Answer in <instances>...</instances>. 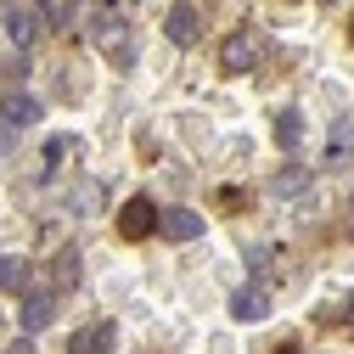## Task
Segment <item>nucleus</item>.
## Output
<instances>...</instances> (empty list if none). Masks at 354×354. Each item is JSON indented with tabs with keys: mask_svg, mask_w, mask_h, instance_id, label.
<instances>
[{
	"mask_svg": "<svg viewBox=\"0 0 354 354\" xmlns=\"http://www.w3.org/2000/svg\"><path fill=\"white\" fill-rule=\"evenodd\" d=\"M158 225H163V214H158L152 197H129L118 208V236L124 242H147V236H158Z\"/></svg>",
	"mask_w": 354,
	"mask_h": 354,
	"instance_id": "1",
	"label": "nucleus"
},
{
	"mask_svg": "<svg viewBox=\"0 0 354 354\" xmlns=\"http://www.w3.org/2000/svg\"><path fill=\"white\" fill-rule=\"evenodd\" d=\"M39 118H46V102L28 96V91H12L6 102H0V141H12L17 129H34Z\"/></svg>",
	"mask_w": 354,
	"mask_h": 354,
	"instance_id": "2",
	"label": "nucleus"
},
{
	"mask_svg": "<svg viewBox=\"0 0 354 354\" xmlns=\"http://www.w3.org/2000/svg\"><path fill=\"white\" fill-rule=\"evenodd\" d=\"M96 46H102V51H113V62H118V68L136 62V39H129V28H124L118 17H102V23H96Z\"/></svg>",
	"mask_w": 354,
	"mask_h": 354,
	"instance_id": "3",
	"label": "nucleus"
},
{
	"mask_svg": "<svg viewBox=\"0 0 354 354\" xmlns=\"http://www.w3.org/2000/svg\"><path fill=\"white\" fill-rule=\"evenodd\" d=\"M6 34H12V46L28 51L39 34H46V17H39V6H12L6 12Z\"/></svg>",
	"mask_w": 354,
	"mask_h": 354,
	"instance_id": "4",
	"label": "nucleus"
},
{
	"mask_svg": "<svg viewBox=\"0 0 354 354\" xmlns=\"http://www.w3.org/2000/svg\"><path fill=\"white\" fill-rule=\"evenodd\" d=\"M51 321H57V292H39V287L23 292V332L34 337V332H46Z\"/></svg>",
	"mask_w": 354,
	"mask_h": 354,
	"instance_id": "5",
	"label": "nucleus"
},
{
	"mask_svg": "<svg viewBox=\"0 0 354 354\" xmlns=\"http://www.w3.org/2000/svg\"><path fill=\"white\" fill-rule=\"evenodd\" d=\"M253 62H259V39L253 34H231L225 46H219V68L225 73H248Z\"/></svg>",
	"mask_w": 354,
	"mask_h": 354,
	"instance_id": "6",
	"label": "nucleus"
},
{
	"mask_svg": "<svg viewBox=\"0 0 354 354\" xmlns=\"http://www.w3.org/2000/svg\"><path fill=\"white\" fill-rule=\"evenodd\" d=\"M169 242H197L203 236V214H192V208H163V225H158Z\"/></svg>",
	"mask_w": 354,
	"mask_h": 354,
	"instance_id": "7",
	"label": "nucleus"
},
{
	"mask_svg": "<svg viewBox=\"0 0 354 354\" xmlns=\"http://www.w3.org/2000/svg\"><path fill=\"white\" fill-rule=\"evenodd\" d=\"M113 321H91V326H84L73 343H68V354H113Z\"/></svg>",
	"mask_w": 354,
	"mask_h": 354,
	"instance_id": "8",
	"label": "nucleus"
},
{
	"mask_svg": "<svg viewBox=\"0 0 354 354\" xmlns=\"http://www.w3.org/2000/svg\"><path fill=\"white\" fill-rule=\"evenodd\" d=\"M197 12L192 6H169V17H163V34H169V46H197Z\"/></svg>",
	"mask_w": 354,
	"mask_h": 354,
	"instance_id": "9",
	"label": "nucleus"
},
{
	"mask_svg": "<svg viewBox=\"0 0 354 354\" xmlns=\"http://www.w3.org/2000/svg\"><path fill=\"white\" fill-rule=\"evenodd\" d=\"M231 315L236 321H264V315H270V292H264V287H236L231 292Z\"/></svg>",
	"mask_w": 354,
	"mask_h": 354,
	"instance_id": "10",
	"label": "nucleus"
},
{
	"mask_svg": "<svg viewBox=\"0 0 354 354\" xmlns=\"http://www.w3.org/2000/svg\"><path fill=\"white\" fill-rule=\"evenodd\" d=\"M276 141H281L287 152L304 141V113H298V107H281V113H276Z\"/></svg>",
	"mask_w": 354,
	"mask_h": 354,
	"instance_id": "11",
	"label": "nucleus"
},
{
	"mask_svg": "<svg viewBox=\"0 0 354 354\" xmlns=\"http://www.w3.org/2000/svg\"><path fill=\"white\" fill-rule=\"evenodd\" d=\"M304 192H309V169H298V163H292V169H281V174H276V197H287V203H292V197H304Z\"/></svg>",
	"mask_w": 354,
	"mask_h": 354,
	"instance_id": "12",
	"label": "nucleus"
},
{
	"mask_svg": "<svg viewBox=\"0 0 354 354\" xmlns=\"http://www.w3.org/2000/svg\"><path fill=\"white\" fill-rule=\"evenodd\" d=\"M0 292H28V264L23 259H0Z\"/></svg>",
	"mask_w": 354,
	"mask_h": 354,
	"instance_id": "13",
	"label": "nucleus"
},
{
	"mask_svg": "<svg viewBox=\"0 0 354 354\" xmlns=\"http://www.w3.org/2000/svg\"><path fill=\"white\" fill-rule=\"evenodd\" d=\"M39 17H46V28H68L73 23V0H34Z\"/></svg>",
	"mask_w": 354,
	"mask_h": 354,
	"instance_id": "14",
	"label": "nucleus"
},
{
	"mask_svg": "<svg viewBox=\"0 0 354 354\" xmlns=\"http://www.w3.org/2000/svg\"><path fill=\"white\" fill-rule=\"evenodd\" d=\"M348 141H354V129H348V124H337V129H332V147H326V158H332V163H337V158H348V152H354Z\"/></svg>",
	"mask_w": 354,
	"mask_h": 354,
	"instance_id": "15",
	"label": "nucleus"
},
{
	"mask_svg": "<svg viewBox=\"0 0 354 354\" xmlns=\"http://www.w3.org/2000/svg\"><path fill=\"white\" fill-rule=\"evenodd\" d=\"M6 354H34V337H28V332H23V337H17V343H12V348H6Z\"/></svg>",
	"mask_w": 354,
	"mask_h": 354,
	"instance_id": "16",
	"label": "nucleus"
},
{
	"mask_svg": "<svg viewBox=\"0 0 354 354\" xmlns=\"http://www.w3.org/2000/svg\"><path fill=\"white\" fill-rule=\"evenodd\" d=\"M348 39H354V17H348Z\"/></svg>",
	"mask_w": 354,
	"mask_h": 354,
	"instance_id": "17",
	"label": "nucleus"
},
{
	"mask_svg": "<svg viewBox=\"0 0 354 354\" xmlns=\"http://www.w3.org/2000/svg\"><path fill=\"white\" fill-rule=\"evenodd\" d=\"M281 354H298V348H281Z\"/></svg>",
	"mask_w": 354,
	"mask_h": 354,
	"instance_id": "18",
	"label": "nucleus"
}]
</instances>
